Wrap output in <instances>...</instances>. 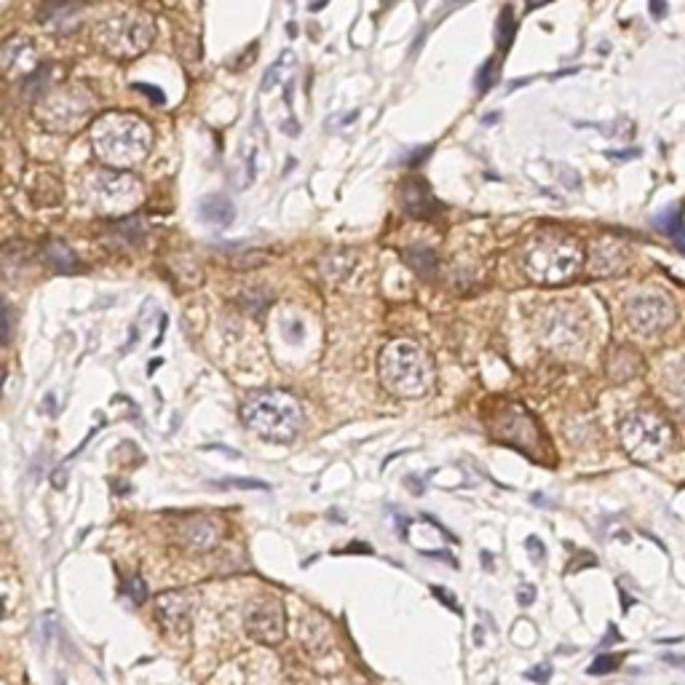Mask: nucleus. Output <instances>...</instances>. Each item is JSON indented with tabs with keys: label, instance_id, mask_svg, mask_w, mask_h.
<instances>
[{
	"label": "nucleus",
	"instance_id": "nucleus-1",
	"mask_svg": "<svg viewBox=\"0 0 685 685\" xmlns=\"http://www.w3.org/2000/svg\"><path fill=\"white\" fill-rule=\"evenodd\" d=\"M91 145L94 153L100 156L102 164L110 169H132L142 164L153 145V132L145 118L137 113H102L94 124H91Z\"/></svg>",
	"mask_w": 685,
	"mask_h": 685
},
{
	"label": "nucleus",
	"instance_id": "nucleus-2",
	"mask_svg": "<svg viewBox=\"0 0 685 685\" xmlns=\"http://www.w3.org/2000/svg\"><path fill=\"white\" fill-rule=\"evenodd\" d=\"M522 265L536 284H565L576 279L584 268V247L570 233L541 231L530 236L528 247L522 252Z\"/></svg>",
	"mask_w": 685,
	"mask_h": 685
},
{
	"label": "nucleus",
	"instance_id": "nucleus-3",
	"mask_svg": "<svg viewBox=\"0 0 685 685\" xmlns=\"http://www.w3.org/2000/svg\"><path fill=\"white\" fill-rule=\"evenodd\" d=\"M380 383L399 399H418L434 383L431 354L415 340H394L380 351Z\"/></svg>",
	"mask_w": 685,
	"mask_h": 685
},
{
	"label": "nucleus",
	"instance_id": "nucleus-4",
	"mask_svg": "<svg viewBox=\"0 0 685 685\" xmlns=\"http://www.w3.org/2000/svg\"><path fill=\"white\" fill-rule=\"evenodd\" d=\"M241 418L257 437L268 442H292L303 429V407L287 391H257L241 407Z\"/></svg>",
	"mask_w": 685,
	"mask_h": 685
},
{
	"label": "nucleus",
	"instance_id": "nucleus-5",
	"mask_svg": "<svg viewBox=\"0 0 685 685\" xmlns=\"http://www.w3.org/2000/svg\"><path fill=\"white\" fill-rule=\"evenodd\" d=\"M621 445L637 463H653L675 447V429L656 410L640 407L621 421Z\"/></svg>",
	"mask_w": 685,
	"mask_h": 685
},
{
	"label": "nucleus",
	"instance_id": "nucleus-6",
	"mask_svg": "<svg viewBox=\"0 0 685 685\" xmlns=\"http://www.w3.org/2000/svg\"><path fill=\"white\" fill-rule=\"evenodd\" d=\"M153 22L142 14H124V17L105 19L97 27V43L105 54L116 59L140 57L153 41Z\"/></svg>",
	"mask_w": 685,
	"mask_h": 685
},
{
	"label": "nucleus",
	"instance_id": "nucleus-7",
	"mask_svg": "<svg viewBox=\"0 0 685 685\" xmlns=\"http://www.w3.org/2000/svg\"><path fill=\"white\" fill-rule=\"evenodd\" d=\"M493 437L506 442V445L520 447L522 453H528L530 458L546 461L549 458V442L544 439L538 423L533 421V415L522 405H506L493 421Z\"/></svg>",
	"mask_w": 685,
	"mask_h": 685
},
{
	"label": "nucleus",
	"instance_id": "nucleus-8",
	"mask_svg": "<svg viewBox=\"0 0 685 685\" xmlns=\"http://www.w3.org/2000/svg\"><path fill=\"white\" fill-rule=\"evenodd\" d=\"M89 113V97L78 89H59L43 94L38 100V110H35L38 121L49 126L51 132H78Z\"/></svg>",
	"mask_w": 685,
	"mask_h": 685
},
{
	"label": "nucleus",
	"instance_id": "nucleus-9",
	"mask_svg": "<svg viewBox=\"0 0 685 685\" xmlns=\"http://www.w3.org/2000/svg\"><path fill=\"white\" fill-rule=\"evenodd\" d=\"M91 196L102 215L129 217L142 199L140 182L126 172H102L91 180Z\"/></svg>",
	"mask_w": 685,
	"mask_h": 685
},
{
	"label": "nucleus",
	"instance_id": "nucleus-10",
	"mask_svg": "<svg viewBox=\"0 0 685 685\" xmlns=\"http://www.w3.org/2000/svg\"><path fill=\"white\" fill-rule=\"evenodd\" d=\"M677 319V308L667 292H643L629 300L627 322L637 335H659Z\"/></svg>",
	"mask_w": 685,
	"mask_h": 685
},
{
	"label": "nucleus",
	"instance_id": "nucleus-11",
	"mask_svg": "<svg viewBox=\"0 0 685 685\" xmlns=\"http://www.w3.org/2000/svg\"><path fill=\"white\" fill-rule=\"evenodd\" d=\"M249 635L265 645H276L284 637V611L276 600H265L249 613L247 619Z\"/></svg>",
	"mask_w": 685,
	"mask_h": 685
},
{
	"label": "nucleus",
	"instance_id": "nucleus-12",
	"mask_svg": "<svg viewBox=\"0 0 685 685\" xmlns=\"http://www.w3.org/2000/svg\"><path fill=\"white\" fill-rule=\"evenodd\" d=\"M584 340V330H581V319L570 311H557L554 319H549L546 324V343L562 354H573V351H581V343Z\"/></svg>",
	"mask_w": 685,
	"mask_h": 685
},
{
	"label": "nucleus",
	"instance_id": "nucleus-13",
	"mask_svg": "<svg viewBox=\"0 0 685 685\" xmlns=\"http://www.w3.org/2000/svg\"><path fill=\"white\" fill-rule=\"evenodd\" d=\"M629 265V252L627 247L616 239H600L592 244V252H589V271L595 276H616Z\"/></svg>",
	"mask_w": 685,
	"mask_h": 685
},
{
	"label": "nucleus",
	"instance_id": "nucleus-14",
	"mask_svg": "<svg viewBox=\"0 0 685 685\" xmlns=\"http://www.w3.org/2000/svg\"><path fill=\"white\" fill-rule=\"evenodd\" d=\"M402 207L410 217H431L437 212V201L431 193L429 182L421 177H407L402 182Z\"/></svg>",
	"mask_w": 685,
	"mask_h": 685
},
{
	"label": "nucleus",
	"instance_id": "nucleus-15",
	"mask_svg": "<svg viewBox=\"0 0 685 685\" xmlns=\"http://www.w3.org/2000/svg\"><path fill=\"white\" fill-rule=\"evenodd\" d=\"M83 6L75 0H51L49 6L41 11V25L54 30V33H70L78 27Z\"/></svg>",
	"mask_w": 685,
	"mask_h": 685
},
{
	"label": "nucleus",
	"instance_id": "nucleus-16",
	"mask_svg": "<svg viewBox=\"0 0 685 685\" xmlns=\"http://www.w3.org/2000/svg\"><path fill=\"white\" fill-rule=\"evenodd\" d=\"M158 616L164 619L166 627H180L185 632L190 621V603L182 595H177V592L174 595H161L158 597Z\"/></svg>",
	"mask_w": 685,
	"mask_h": 685
},
{
	"label": "nucleus",
	"instance_id": "nucleus-17",
	"mask_svg": "<svg viewBox=\"0 0 685 685\" xmlns=\"http://www.w3.org/2000/svg\"><path fill=\"white\" fill-rule=\"evenodd\" d=\"M199 215L207 225L225 228V225L233 223V217H236V207H233L231 199H225V196H207V199L199 204Z\"/></svg>",
	"mask_w": 685,
	"mask_h": 685
},
{
	"label": "nucleus",
	"instance_id": "nucleus-18",
	"mask_svg": "<svg viewBox=\"0 0 685 685\" xmlns=\"http://www.w3.org/2000/svg\"><path fill=\"white\" fill-rule=\"evenodd\" d=\"M653 225L667 233L669 239L675 241V247L680 249V252H685V228H683V215H680V209H667L664 215H659L656 220H653Z\"/></svg>",
	"mask_w": 685,
	"mask_h": 685
},
{
	"label": "nucleus",
	"instance_id": "nucleus-19",
	"mask_svg": "<svg viewBox=\"0 0 685 685\" xmlns=\"http://www.w3.org/2000/svg\"><path fill=\"white\" fill-rule=\"evenodd\" d=\"M46 263H51V268L59 273H73L78 271V260H75L73 249L62 244V241H49L46 247Z\"/></svg>",
	"mask_w": 685,
	"mask_h": 685
},
{
	"label": "nucleus",
	"instance_id": "nucleus-20",
	"mask_svg": "<svg viewBox=\"0 0 685 685\" xmlns=\"http://www.w3.org/2000/svg\"><path fill=\"white\" fill-rule=\"evenodd\" d=\"M30 49V43L27 41H9L6 43V49H3V65H6V73L14 75L17 73V65L22 73H27L30 70V62H33V54H27V57H22V51Z\"/></svg>",
	"mask_w": 685,
	"mask_h": 685
},
{
	"label": "nucleus",
	"instance_id": "nucleus-21",
	"mask_svg": "<svg viewBox=\"0 0 685 685\" xmlns=\"http://www.w3.org/2000/svg\"><path fill=\"white\" fill-rule=\"evenodd\" d=\"M407 263L413 265V271L421 276V279H434L437 273V257L434 252L426 247H415L407 252Z\"/></svg>",
	"mask_w": 685,
	"mask_h": 685
},
{
	"label": "nucleus",
	"instance_id": "nucleus-22",
	"mask_svg": "<svg viewBox=\"0 0 685 685\" xmlns=\"http://www.w3.org/2000/svg\"><path fill=\"white\" fill-rule=\"evenodd\" d=\"M110 236H113V239H116V236H121L126 244H140V241L145 239V231L140 228V220H137V217H126V220H121V223L113 225Z\"/></svg>",
	"mask_w": 685,
	"mask_h": 685
},
{
	"label": "nucleus",
	"instance_id": "nucleus-23",
	"mask_svg": "<svg viewBox=\"0 0 685 685\" xmlns=\"http://www.w3.org/2000/svg\"><path fill=\"white\" fill-rule=\"evenodd\" d=\"M514 30H517V25H514V11L504 9L501 11V19H498V46L504 51L512 46Z\"/></svg>",
	"mask_w": 685,
	"mask_h": 685
},
{
	"label": "nucleus",
	"instance_id": "nucleus-24",
	"mask_svg": "<svg viewBox=\"0 0 685 685\" xmlns=\"http://www.w3.org/2000/svg\"><path fill=\"white\" fill-rule=\"evenodd\" d=\"M126 592H129V597H132L137 605L148 600V592H145V581H142L140 576L129 578V584H126Z\"/></svg>",
	"mask_w": 685,
	"mask_h": 685
},
{
	"label": "nucleus",
	"instance_id": "nucleus-25",
	"mask_svg": "<svg viewBox=\"0 0 685 685\" xmlns=\"http://www.w3.org/2000/svg\"><path fill=\"white\" fill-rule=\"evenodd\" d=\"M619 656H600V659H595V664L589 667V672L592 675H605V672H613V669L619 667Z\"/></svg>",
	"mask_w": 685,
	"mask_h": 685
},
{
	"label": "nucleus",
	"instance_id": "nucleus-26",
	"mask_svg": "<svg viewBox=\"0 0 685 685\" xmlns=\"http://www.w3.org/2000/svg\"><path fill=\"white\" fill-rule=\"evenodd\" d=\"M496 73H498V62H487V67L479 73V78H477L479 91L490 89V81H496Z\"/></svg>",
	"mask_w": 685,
	"mask_h": 685
},
{
	"label": "nucleus",
	"instance_id": "nucleus-27",
	"mask_svg": "<svg viewBox=\"0 0 685 685\" xmlns=\"http://www.w3.org/2000/svg\"><path fill=\"white\" fill-rule=\"evenodd\" d=\"M134 89L142 91V94H145V97H150V100L156 102V105H164L166 102L164 91L156 89V86H150V83H134Z\"/></svg>",
	"mask_w": 685,
	"mask_h": 685
},
{
	"label": "nucleus",
	"instance_id": "nucleus-28",
	"mask_svg": "<svg viewBox=\"0 0 685 685\" xmlns=\"http://www.w3.org/2000/svg\"><path fill=\"white\" fill-rule=\"evenodd\" d=\"M220 485H236V487H249V490H268V485L265 482H255V479H225V482H220Z\"/></svg>",
	"mask_w": 685,
	"mask_h": 685
},
{
	"label": "nucleus",
	"instance_id": "nucleus-29",
	"mask_svg": "<svg viewBox=\"0 0 685 685\" xmlns=\"http://www.w3.org/2000/svg\"><path fill=\"white\" fill-rule=\"evenodd\" d=\"M549 672H552V669H549V667L530 669L528 677H530V680H536V683H546V680H549Z\"/></svg>",
	"mask_w": 685,
	"mask_h": 685
},
{
	"label": "nucleus",
	"instance_id": "nucleus-30",
	"mask_svg": "<svg viewBox=\"0 0 685 685\" xmlns=\"http://www.w3.org/2000/svg\"><path fill=\"white\" fill-rule=\"evenodd\" d=\"M651 11L656 14V17H661V14H664V3H661V0H653Z\"/></svg>",
	"mask_w": 685,
	"mask_h": 685
},
{
	"label": "nucleus",
	"instance_id": "nucleus-31",
	"mask_svg": "<svg viewBox=\"0 0 685 685\" xmlns=\"http://www.w3.org/2000/svg\"><path fill=\"white\" fill-rule=\"evenodd\" d=\"M544 3H549V0H528L530 9H536V6H544Z\"/></svg>",
	"mask_w": 685,
	"mask_h": 685
}]
</instances>
